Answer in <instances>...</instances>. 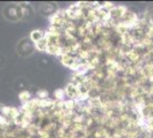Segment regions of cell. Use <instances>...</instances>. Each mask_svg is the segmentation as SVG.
I'll return each instance as SVG.
<instances>
[{
    "instance_id": "obj_4",
    "label": "cell",
    "mask_w": 153,
    "mask_h": 138,
    "mask_svg": "<svg viewBox=\"0 0 153 138\" xmlns=\"http://www.w3.org/2000/svg\"><path fill=\"white\" fill-rule=\"evenodd\" d=\"M19 7L22 8L23 13V20H29L33 16V9L29 4H19Z\"/></svg>"
},
{
    "instance_id": "obj_5",
    "label": "cell",
    "mask_w": 153,
    "mask_h": 138,
    "mask_svg": "<svg viewBox=\"0 0 153 138\" xmlns=\"http://www.w3.org/2000/svg\"><path fill=\"white\" fill-rule=\"evenodd\" d=\"M44 38H45V31H42V30H34L30 35V39L33 43H37V41L44 39Z\"/></svg>"
},
{
    "instance_id": "obj_2",
    "label": "cell",
    "mask_w": 153,
    "mask_h": 138,
    "mask_svg": "<svg viewBox=\"0 0 153 138\" xmlns=\"http://www.w3.org/2000/svg\"><path fill=\"white\" fill-rule=\"evenodd\" d=\"M16 51L21 57H29L34 51V44L32 43L30 38H23L19 41V44L16 46Z\"/></svg>"
},
{
    "instance_id": "obj_6",
    "label": "cell",
    "mask_w": 153,
    "mask_h": 138,
    "mask_svg": "<svg viewBox=\"0 0 153 138\" xmlns=\"http://www.w3.org/2000/svg\"><path fill=\"white\" fill-rule=\"evenodd\" d=\"M19 100L22 101V104H26L27 101H30L31 100V93L27 91H22L19 93Z\"/></svg>"
},
{
    "instance_id": "obj_10",
    "label": "cell",
    "mask_w": 153,
    "mask_h": 138,
    "mask_svg": "<svg viewBox=\"0 0 153 138\" xmlns=\"http://www.w3.org/2000/svg\"><path fill=\"white\" fill-rule=\"evenodd\" d=\"M2 109H4V105H0V116L2 115Z\"/></svg>"
},
{
    "instance_id": "obj_1",
    "label": "cell",
    "mask_w": 153,
    "mask_h": 138,
    "mask_svg": "<svg viewBox=\"0 0 153 138\" xmlns=\"http://www.w3.org/2000/svg\"><path fill=\"white\" fill-rule=\"evenodd\" d=\"M2 16L9 22H17L23 20L22 8L19 4H9L6 5L2 9Z\"/></svg>"
},
{
    "instance_id": "obj_9",
    "label": "cell",
    "mask_w": 153,
    "mask_h": 138,
    "mask_svg": "<svg viewBox=\"0 0 153 138\" xmlns=\"http://www.w3.org/2000/svg\"><path fill=\"white\" fill-rule=\"evenodd\" d=\"M37 98L38 99H46L48 98V92L46 90H39L37 92Z\"/></svg>"
},
{
    "instance_id": "obj_3",
    "label": "cell",
    "mask_w": 153,
    "mask_h": 138,
    "mask_svg": "<svg viewBox=\"0 0 153 138\" xmlns=\"http://www.w3.org/2000/svg\"><path fill=\"white\" fill-rule=\"evenodd\" d=\"M64 91H65V96L70 97L71 100H74V101L78 100L79 93H78V89H76V86L74 85V84L69 83V84L66 85V87L64 89Z\"/></svg>"
},
{
    "instance_id": "obj_7",
    "label": "cell",
    "mask_w": 153,
    "mask_h": 138,
    "mask_svg": "<svg viewBox=\"0 0 153 138\" xmlns=\"http://www.w3.org/2000/svg\"><path fill=\"white\" fill-rule=\"evenodd\" d=\"M47 40L44 38V39L39 40L37 43H34V48H37L38 51H45L46 52V48H47Z\"/></svg>"
},
{
    "instance_id": "obj_8",
    "label": "cell",
    "mask_w": 153,
    "mask_h": 138,
    "mask_svg": "<svg viewBox=\"0 0 153 138\" xmlns=\"http://www.w3.org/2000/svg\"><path fill=\"white\" fill-rule=\"evenodd\" d=\"M55 96V100H64V96H65V91L64 90H57V91L54 93Z\"/></svg>"
}]
</instances>
